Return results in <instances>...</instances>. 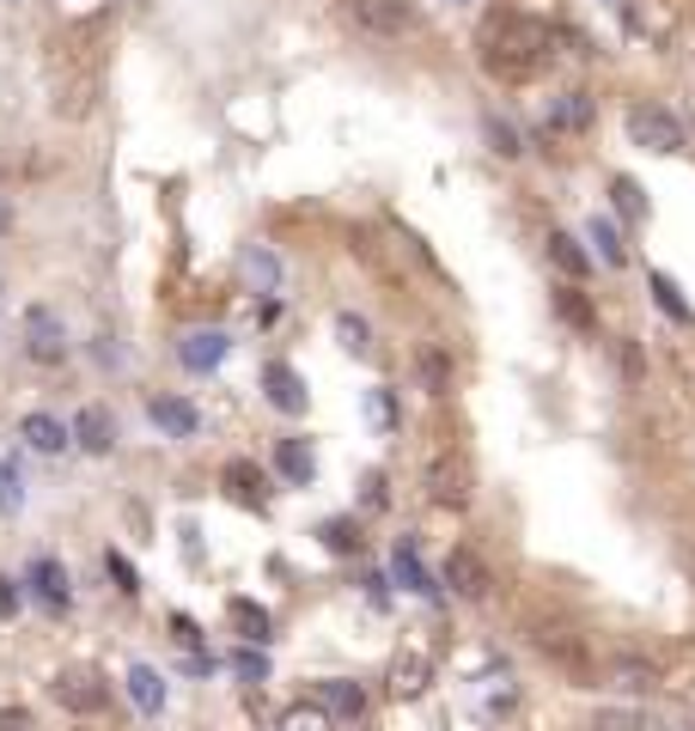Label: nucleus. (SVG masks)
Returning <instances> with one entry per match:
<instances>
[{"label": "nucleus", "instance_id": "473e14b6", "mask_svg": "<svg viewBox=\"0 0 695 731\" xmlns=\"http://www.w3.org/2000/svg\"><path fill=\"white\" fill-rule=\"evenodd\" d=\"M245 274L269 293V287H275V257H269V250H250V257H245Z\"/></svg>", "mask_w": 695, "mask_h": 731}, {"label": "nucleus", "instance_id": "f257e3e1", "mask_svg": "<svg viewBox=\"0 0 695 731\" xmlns=\"http://www.w3.org/2000/svg\"><path fill=\"white\" fill-rule=\"evenodd\" d=\"M543 55H550V25H537V19H500L482 37V67L495 79H525Z\"/></svg>", "mask_w": 695, "mask_h": 731}, {"label": "nucleus", "instance_id": "6ab92c4d", "mask_svg": "<svg viewBox=\"0 0 695 731\" xmlns=\"http://www.w3.org/2000/svg\"><path fill=\"white\" fill-rule=\"evenodd\" d=\"M586 244H598V257L610 262V269H622V262H629V250H622L617 226L604 220V214H591V220H586Z\"/></svg>", "mask_w": 695, "mask_h": 731}, {"label": "nucleus", "instance_id": "4be33fe9", "mask_svg": "<svg viewBox=\"0 0 695 731\" xmlns=\"http://www.w3.org/2000/svg\"><path fill=\"white\" fill-rule=\"evenodd\" d=\"M397 586H403V591H421V598L433 591V579H427V567H421L415 543H403V548H397Z\"/></svg>", "mask_w": 695, "mask_h": 731}, {"label": "nucleus", "instance_id": "4c0bfd02", "mask_svg": "<svg viewBox=\"0 0 695 731\" xmlns=\"http://www.w3.org/2000/svg\"><path fill=\"white\" fill-rule=\"evenodd\" d=\"M19 506V470H0V512Z\"/></svg>", "mask_w": 695, "mask_h": 731}, {"label": "nucleus", "instance_id": "dca6fc26", "mask_svg": "<svg viewBox=\"0 0 695 731\" xmlns=\"http://www.w3.org/2000/svg\"><path fill=\"white\" fill-rule=\"evenodd\" d=\"M220 482L232 488V500H245V506H263V470L250 463V457H232L220 470Z\"/></svg>", "mask_w": 695, "mask_h": 731}, {"label": "nucleus", "instance_id": "e433bc0d", "mask_svg": "<svg viewBox=\"0 0 695 731\" xmlns=\"http://www.w3.org/2000/svg\"><path fill=\"white\" fill-rule=\"evenodd\" d=\"M372 421H379L384 433L397 427V408H391V391H372Z\"/></svg>", "mask_w": 695, "mask_h": 731}, {"label": "nucleus", "instance_id": "79ce46f5", "mask_svg": "<svg viewBox=\"0 0 695 731\" xmlns=\"http://www.w3.org/2000/svg\"><path fill=\"white\" fill-rule=\"evenodd\" d=\"M367 506H384V476H367Z\"/></svg>", "mask_w": 695, "mask_h": 731}, {"label": "nucleus", "instance_id": "1a4fd4ad", "mask_svg": "<svg viewBox=\"0 0 695 731\" xmlns=\"http://www.w3.org/2000/svg\"><path fill=\"white\" fill-rule=\"evenodd\" d=\"M74 439H79V451L105 457L110 445H117V415H110L105 403H86V408H79V421H74Z\"/></svg>", "mask_w": 695, "mask_h": 731}, {"label": "nucleus", "instance_id": "393cba45", "mask_svg": "<svg viewBox=\"0 0 695 731\" xmlns=\"http://www.w3.org/2000/svg\"><path fill=\"white\" fill-rule=\"evenodd\" d=\"M610 196H617L622 220H647V196H641V183H634V177H617V183H610Z\"/></svg>", "mask_w": 695, "mask_h": 731}, {"label": "nucleus", "instance_id": "f704fd0d", "mask_svg": "<svg viewBox=\"0 0 695 731\" xmlns=\"http://www.w3.org/2000/svg\"><path fill=\"white\" fill-rule=\"evenodd\" d=\"M105 567H110V579H117V586H122V591H129V598H134V591H141V579H134V567H129V561H122L117 548H110V555H105Z\"/></svg>", "mask_w": 695, "mask_h": 731}, {"label": "nucleus", "instance_id": "7c9ffc66", "mask_svg": "<svg viewBox=\"0 0 695 731\" xmlns=\"http://www.w3.org/2000/svg\"><path fill=\"white\" fill-rule=\"evenodd\" d=\"M336 336H341V348H348V353H367V348H372V341H367V324H360L355 312L336 317Z\"/></svg>", "mask_w": 695, "mask_h": 731}, {"label": "nucleus", "instance_id": "423d86ee", "mask_svg": "<svg viewBox=\"0 0 695 731\" xmlns=\"http://www.w3.org/2000/svg\"><path fill=\"white\" fill-rule=\"evenodd\" d=\"M355 25L367 37H403V31H415V7L409 0H355Z\"/></svg>", "mask_w": 695, "mask_h": 731}, {"label": "nucleus", "instance_id": "7ed1b4c3", "mask_svg": "<svg viewBox=\"0 0 695 731\" xmlns=\"http://www.w3.org/2000/svg\"><path fill=\"white\" fill-rule=\"evenodd\" d=\"M629 141L647 153H683V122L659 105H634L629 110Z\"/></svg>", "mask_w": 695, "mask_h": 731}, {"label": "nucleus", "instance_id": "20e7f679", "mask_svg": "<svg viewBox=\"0 0 695 731\" xmlns=\"http://www.w3.org/2000/svg\"><path fill=\"white\" fill-rule=\"evenodd\" d=\"M25 353L37 366H62L67 360V324L50 312V305H31L25 312Z\"/></svg>", "mask_w": 695, "mask_h": 731}, {"label": "nucleus", "instance_id": "c9c22d12", "mask_svg": "<svg viewBox=\"0 0 695 731\" xmlns=\"http://www.w3.org/2000/svg\"><path fill=\"white\" fill-rule=\"evenodd\" d=\"M0 731H37L31 707H0Z\"/></svg>", "mask_w": 695, "mask_h": 731}, {"label": "nucleus", "instance_id": "2eb2a0df", "mask_svg": "<svg viewBox=\"0 0 695 731\" xmlns=\"http://www.w3.org/2000/svg\"><path fill=\"white\" fill-rule=\"evenodd\" d=\"M226 329H196V336H184V366L189 372H214V366L226 360Z\"/></svg>", "mask_w": 695, "mask_h": 731}, {"label": "nucleus", "instance_id": "f8f14e48", "mask_svg": "<svg viewBox=\"0 0 695 731\" xmlns=\"http://www.w3.org/2000/svg\"><path fill=\"white\" fill-rule=\"evenodd\" d=\"M146 415H153V427L171 433V439H196V427H202V415L184 403V396H153V403H146Z\"/></svg>", "mask_w": 695, "mask_h": 731}, {"label": "nucleus", "instance_id": "4468645a", "mask_svg": "<svg viewBox=\"0 0 695 731\" xmlns=\"http://www.w3.org/2000/svg\"><path fill=\"white\" fill-rule=\"evenodd\" d=\"M543 129H550V134L591 129V98H586V91H562V98L550 105V117H543Z\"/></svg>", "mask_w": 695, "mask_h": 731}, {"label": "nucleus", "instance_id": "412c9836", "mask_svg": "<svg viewBox=\"0 0 695 731\" xmlns=\"http://www.w3.org/2000/svg\"><path fill=\"white\" fill-rule=\"evenodd\" d=\"M226 615H232V628H238L245 640H269V610H263V603L232 598V603H226Z\"/></svg>", "mask_w": 695, "mask_h": 731}, {"label": "nucleus", "instance_id": "9b49d317", "mask_svg": "<svg viewBox=\"0 0 695 731\" xmlns=\"http://www.w3.org/2000/svg\"><path fill=\"white\" fill-rule=\"evenodd\" d=\"M25 579H31V591H37L50 610H67V598H74V579H67V567L55 561V555H37Z\"/></svg>", "mask_w": 695, "mask_h": 731}, {"label": "nucleus", "instance_id": "ea45409f", "mask_svg": "<svg viewBox=\"0 0 695 731\" xmlns=\"http://www.w3.org/2000/svg\"><path fill=\"white\" fill-rule=\"evenodd\" d=\"M622 379L641 384V348H634V341H622Z\"/></svg>", "mask_w": 695, "mask_h": 731}, {"label": "nucleus", "instance_id": "2f4dec72", "mask_svg": "<svg viewBox=\"0 0 695 731\" xmlns=\"http://www.w3.org/2000/svg\"><path fill=\"white\" fill-rule=\"evenodd\" d=\"M324 543L336 548V555H348V548H360V531H355L348 519H329V524H324Z\"/></svg>", "mask_w": 695, "mask_h": 731}, {"label": "nucleus", "instance_id": "b1692460", "mask_svg": "<svg viewBox=\"0 0 695 731\" xmlns=\"http://www.w3.org/2000/svg\"><path fill=\"white\" fill-rule=\"evenodd\" d=\"M647 287H653L659 312H665L671 324H695V317H689V305H683V299H677V287H671V274H647Z\"/></svg>", "mask_w": 695, "mask_h": 731}, {"label": "nucleus", "instance_id": "a19ab883", "mask_svg": "<svg viewBox=\"0 0 695 731\" xmlns=\"http://www.w3.org/2000/svg\"><path fill=\"white\" fill-rule=\"evenodd\" d=\"M591 731H634V713H598Z\"/></svg>", "mask_w": 695, "mask_h": 731}, {"label": "nucleus", "instance_id": "a878e982", "mask_svg": "<svg viewBox=\"0 0 695 731\" xmlns=\"http://www.w3.org/2000/svg\"><path fill=\"white\" fill-rule=\"evenodd\" d=\"M421 379H427V396H446L452 391V366H446V353H439V348L421 353Z\"/></svg>", "mask_w": 695, "mask_h": 731}, {"label": "nucleus", "instance_id": "f03ea898", "mask_svg": "<svg viewBox=\"0 0 695 731\" xmlns=\"http://www.w3.org/2000/svg\"><path fill=\"white\" fill-rule=\"evenodd\" d=\"M50 695L67 707V713H105V707H110V683L98 677V670H86V665H67V670H55Z\"/></svg>", "mask_w": 695, "mask_h": 731}, {"label": "nucleus", "instance_id": "0eeeda50", "mask_svg": "<svg viewBox=\"0 0 695 731\" xmlns=\"http://www.w3.org/2000/svg\"><path fill=\"white\" fill-rule=\"evenodd\" d=\"M427 500H433V506H452V512L470 500V476H464L458 457H433V470H427Z\"/></svg>", "mask_w": 695, "mask_h": 731}, {"label": "nucleus", "instance_id": "a211bd4d", "mask_svg": "<svg viewBox=\"0 0 695 731\" xmlns=\"http://www.w3.org/2000/svg\"><path fill=\"white\" fill-rule=\"evenodd\" d=\"M129 695H134L141 713H159V707H165V677H159L153 665H134L129 670Z\"/></svg>", "mask_w": 695, "mask_h": 731}, {"label": "nucleus", "instance_id": "5701e85b", "mask_svg": "<svg viewBox=\"0 0 695 731\" xmlns=\"http://www.w3.org/2000/svg\"><path fill=\"white\" fill-rule=\"evenodd\" d=\"M537 646H543V653H555L562 665H586V646H579V640L567 634V628H543Z\"/></svg>", "mask_w": 695, "mask_h": 731}, {"label": "nucleus", "instance_id": "c85d7f7f", "mask_svg": "<svg viewBox=\"0 0 695 731\" xmlns=\"http://www.w3.org/2000/svg\"><path fill=\"white\" fill-rule=\"evenodd\" d=\"M281 731H329V713L324 707H287V719H281Z\"/></svg>", "mask_w": 695, "mask_h": 731}, {"label": "nucleus", "instance_id": "c756f323", "mask_svg": "<svg viewBox=\"0 0 695 731\" xmlns=\"http://www.w3.org/2000/svg\"><path fill=\"white\" fill-rule=\"evenodd\" d=\"M617 683H622V689H659V670L641 665V658H622V665H617Z\"/></svg>", "mask_w": 695, "mask_h": 731}, {"label": "nucleus", "instance_id": "58836bf2", "mask_svg": "<svg viewBox=\"0 0 695 731\" xmlns=\"http://www.w3.org/2000/svg\"><path fill=\"white\" fill-rule=\"evenodd\" d=\"M19 598H25V591H19V579L0 574V615H13V610H19Z\"/></svg>", "mask_w": 695, "mask_h": 731}, {"label": "nucleus", "instance_id": "6e6552de", "mask_svg": "<svg viewBox=\"0 0 695 731\" xmlns=\"http://www.w3.org/2000/svg\"><path fill=\"white\" fill-rule=\"evenodd\" d=\"M263 391H269V403H275L281 415H305V379L293 372L287 360H269L263 366Z\"/></svg>", "mask_w": 695, "mask_h": 731}, {"label": "nucleus", "instance_id": "72a5a7b5", "mask_svg": "<svg viewBox=\"0 0 695 731\" xmlns=\"http://www.w3.org/2000/svg\"><path fill=\"white\" fill-rule=\"evenodd\" d=\"M421 677H427V665H421V658H409V665H397V683H391V689H397V695H421V689H427Z\"/></svg>", "mask_w": 695, "mask_h": 731}, {"label": "nucleus", "instance_id": "aec40b11", "mask_svg": "<svg viewBox=\"0 0 695 731\" xmlns=\"http://www.w3.org/2000/svg\"><path fill=\"white\" fill-rule=\"evenodd\" d=\"M550 262L567 274V281H579V274L591 269V257L579 250V238H567V232H550Z\"/></svg>", "mask_w": 695, "mask_h": 731}, {"label": "nucleus", "instance_id": "bb28decb", "mask_svg": "<svg viewBox=\"0 0 695 731\" xmlns=\"http://www.w3.org/2000/svg\"><path fill=\"white\" fill-rule=\"evenodd\" d=\"M555 312H562V317H567V324H574V329H598V317H591V305L579 299L574 287H555Z\"/></svg>", "mask_w": 695, "mask_h": 731}, {"label": "nucleus", "instance_id": "cd10ccee", "mask_svg": "<svg viewBox=\"0 0 695 731\" xmlns=\"http://www.w3.org/2000/svg\"><path fill=\"white\" fill-rule=\"evenodd\" d=\"M482 129H488V146H495L500 159H519L525 146H519V129L512 122H500V117H482Z\"/></svg>", "mask_w": 695, "mask_h": 731}, {"label": "nucleus", "instance_id": "39448f33", "mask_svg": "<svg viewBox=\"0 0 695 731\" xmlns=\"http://www.w3.org/2000/svg\"><path fill=\"white\" fill-rule=\"evenodd\" d=\"M439 579H446V586L458 591L464 603H482L488 586H495V574H488V561L476 555V548H452L446 567H439Z\"/></svg>", "mask_w": 695, "mask_h": 731}, {"label": "nucleus", "instance_id": "ddd939ff", "mask_svg": "<svg viewBox=\"0 0 695 731\" xmlns=\"http://www.w3.org/2000/svg\"><path fill=\"white\" fill-rule=\"evenodd\" d=\"M19 439H25L31 451L55 457V451H67V445H74V427H62L55 415H25V421H19Z\"/></svg>", "mask_w": 695, "mask_h": 731}, {"label": "nucleus", "instance_id": "f3484780", "mask_svg": "<svg viewBox=\"0 0 695 731\" xmlns=\"http://www.w3.org/2000/svg\"><path fill=\"white\" fill-rule=\"evenodd\" d=\"M275 463H281V476H287L293 488H305L317 476V457H312V445H305V439H281L275 445Z\"/></svg>", "mask_w": 695, "mask_h": 731}, {"label": "nucleus", "instance_id": "9d476101", "mask_svg": "<svg viewBox=\"0 0 695 731\" xmlns=\"http://www.w3.org/2000/svg\"><path fill=\"white\" fill-rule=\"evenodd\" d=\"M312 701L324 707L329 719H360L367 713V689H360V683H341V677H324L312 689Z\"/></svg>", "mask_w": 695, "mask_h": 731}]
</instances>
